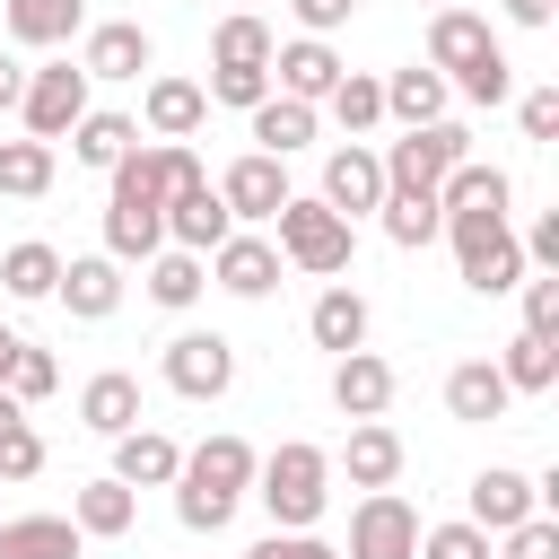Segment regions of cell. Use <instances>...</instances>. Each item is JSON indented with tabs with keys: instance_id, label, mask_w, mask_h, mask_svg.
I'll use <instances>...</instances> for the list:
<instances>
[{
	"instance_id": "6da1fadb",
	"label": "cell",
	"mask_w": 559,
	"mask_h": 559,
	"mask_svg": "<svg viewBox=\"0 0 559 559\" xmlns=\"http://www.w3.org/2000/svg\"><path fill=\"white\" fill-rule=\"evenodd\" d=\"M253 445L245 437H201L192 454H183V472H175V515L192 524V533H218L227 515H236V498L253 489Z\"/></svg>"
},
{
	"instance_id": "7a4b0ae2",
	"label": "cell",
	"mask_w": 559,
	"mask_h": 559,
	"mask_svg": "<svg viewBox=\"0 0 559 559\" xmlns=\"http://www.w3.org/2000/svg\"><path fill=\"white\" fill-rule=\"evenodd\" d=\"M253 498L271 507V524L280 533H306L314 515H323V498H332V454L323 445H306V437H288V445H271L262 463H253Z\"/></svg>"
},
{
	"instance_id": "3957f363",
	"label": "cell",
	"mask_w": 559,
	"mask_h": 559,
	"mask_svg": "<svg viewBox=\"0 0 559 559\" xmlns=\"http://www.w3.org/2000/svg\"><path fill=\"white\" fill-rule=\"evenodd\" d=\"M437 236H454L463 288H480V297H507V288L524 280V245H515V227H507V218H489V210H454Z\"/></svg>"
},
{
	"instance_id": "277c9868",
	"label": "cell",
	"mask_w": 559,
	"mask_h": 559,
	"mask_svg": "<svg viewBox=\"0 0 559 559\" xmlns=\"http://www.w3.org/2000/svg\"><path fill=\"white\" fill-rule=\"evenodd\" d=\"M271 218H280V262H297V271H314V280L349 271V218H341V210H323V201H297V192H288Z\"/></svg>"
},
{
	"instance_id": "5b68a950",
	"label": "cell",
	"mask_w": 559,
	"mask_h": 559,
	"mask_svg": "<svg viewBox=\"0 0 559 559\" xmlns=\"http://www.w3.org/2000/svg\"><path fill=\"white\" fill-rule=\"evenodd\" d=\"M454 157H472V131L463 122H411L384 148V192H437Z\"/></svg>"
},
{
	"instance_id": "8992f818",
	"label": "cell",
	"mask_w": 559,
	"mask_h": 559,
	"mask_svg": "<svg viewBox=\"0 0 559 559\" xmlns=\"http://www.w3.org/2000/svg\"><path fill=\"white\" fill-rule=\"evenodd\" d=\"M17 114H26V140H70V122L87 114V70L79 61H52L17 87Z\"/></svg>"
},
{
	"instance_id": "52a82bcc",
	"label": "cell",
	"mask_w": 559,
	"mask_h": 559,
	"mask_svg": "<svg viewBox=\"0 0 559 559\" xmlns=\"http://www.w3.org/2000/svg\"><path fill=\"white\" fill-rule=\"evenodd\" d=\"M411 550H419V515H411V498L367 489V507L349 515V550H341V559H411Z\"/></svg>"
},
{
	"instance_id": "ba28073f",
	"label": "cell",
	"mask_w": 559,
	"mask_h": 559,
	"mask_svg": "<svg viewBox=\"0 0 559 559\" xmlns=\"http://www.w3.org/2000/svg\"><path fill=\"white\" fill-rule=\"evenodd\" d=\"M157 245H166V201L140 192V183H114V201H105V253L114 262H148Z\"/></svg>"
},
{
	"instance_id": "9c48e42d",
	"label": "cell",
	"mask_w": 559,
	"mask_h": 559,
	"mask_svg": "<svg viewBox=\"0 0 559 559\" xmlns=\"http://www.w3.org/2000/svg\"><path fill=\"white\" fill-rule=\"evenodd\" d=\"M166 384H175L183 402H218V393L236 384V349H227L218 332H183V341H166Z\"/></svg>"
},
{
	"instance_id": "30bf717a",
	"label": "cell",
	"mask_w": 559,
	"mask_h": 559,
	"mask_svg": "<svg viewBox=\"0 0 559 559\" xmlns=\"http://www.w3.org/2000/svg\"><path fill=\"white\" fill-rule=\"evenodd\" d=\"M271 79H280V96H297V105H323V96L341 87V52H332L323 35L271 44Z\"/></svg>"
},
{
	"instance_id": "8fae6325",
	"label": "cell",
	"mask_w": 559,
	"mask_h": 559,
	"mask_svg": "<svg viewBox=\"0 0 559 559\" xmlns=\"http://www.w3.org/2000/svg\"><path fill=\"white\" fill-rule=\"evenodd\" d=\"M218 201H227V218H271V210L288 201V175H280V157H271V148H245V157L218 175Z\"/></svg>"
},
{
	"instance_id": "7c38bea8",
	"label": "cell",
	"mask_w": 559,
	"mask_h": 559,
	"mask_svg": "<svg viewBox=\"0 0 559 559\" xmlns=\"http://www.w3.org/2000/svg\"><path fill=\"white\" fill-rule=\"evenodd\" d=\"M384 201V157L376 148H332L323 157V210H341V218H358V210H376Z\"/></svg>"
},
{
	"instance_id": "4fadbf2b",
	"label": "cell",
	"mask_w": 559,
	"mask_h": 559,
	"mask_svg": "<svg viewBox=\"0 0 559 559\" xmlns=\"http://www.w3.org/2000/svg\"><path fill=\"white\" fill-rule=\"evenodd\" d=\"M210 280H218L227 297H271V288H280V245H262V236H218V245H210Z\"/></svg>"
},
{
	"instance_id": "5bb4252c",
	"label": "cell",
	"mask_w": 559,
	"mask_h": 559,
	"mask_svg": "<svg viewBox=\"0 0 559 559\" xmlns=\"http://www.w3.org/2000/svg\"><path fill=\"white\" fill-rule=\"evenodd\" d=\"M52 297H61L79 323H105V314L122 306V271H114V253H79V262H61Z\"/></svg>"
},
{
	"instance_id": "9a60e30c",
	"label": "cell",
	"mask_w": 559,
	"mask_h": 559,
	"mask_svg": "<svg viewBox=\"0 0 559 559\" xmlns=\"http://www.w3.org/2000/svg\"><path fill=\"white\" fill-rule=\"evenodd\" d=\"M332 402H341V419H384L393 367H384L376 349H341V358H332Z\"/></svg>"
},
{
	"instance_id": "2e32d148",
	"label": "cell",
	"mask_w": 559,
	"mask_h": 559,
	"mask_svg": "<svg viewBox=\"0 0 559 559\" xmlns=\"http://www.w3.org/2000/svg\"><path fill=\"white\" fill-rule=\"evenodd\" d=\"M524 515H542V480L489 463V472L472 480V524H480V533H507V524H524Z\"/></svg>"
},
{
	"instance_id": "e0dca14e",
	"label": "cell",
	"mask_w": 559,
	"mask_h": 559,
	"mask_svg": "<svg viewBox=\"0 0 559 559\" xmlns=\"http://www.w3.org/2000/svg\"><path fill=\"white\" fill-rule=\"evenodd\" d=\"M166 236H175L183 253H210L218 236H236V218H227V201H218V183H210V175H201L192 192H175V201H166Z\"/></svg>"
},
{
	"instance_id": "ac0fdd59",
	"label": "cell",
	"mask_w": 559,
	"mask_h": 559,
	"mask_svg": "<svg viewBox=\"0 0 559 559\" xmlns=\"http://www.w3.org/2000/svg\"><path fill=\"white\" fill-rule=\"evenodd\" d=\"M157 52H148V26H131V17H114V26H87V52H79V70L87 79H140Z\"/></svg>"
},
{
	"instance_id": "d6986e66",
	"label": "cell",
	"mask_w": 559,
	"mask_h": 559,
	"mask_svg": "<svg viewBox=\"0 0 559 559\" xmlns=\"http://www.w3.org/2000/svg\"><path fill=\"white\" fill-rule=\"evenodd\" d=\"M175 472H183L175 437H157V428H122V437H114V480H131V489H175Z\"/></svg>"
},
{
	"instance_id": "ffe728a7",
	"label": "cell",
	"mask_w": 559,
	"mask_h": 559,
	"mask_svg": "<svg viewBox=\"0 0 559 559\" xmlns=\"http://www.w3.org/2000/svg\"><path fill=\"white\" fill-rule=\"evenodd\" d=\"M0 26L17 44H35V52H52V44H70L87 26V0H0Z\"/></svg>"
},
{
	"instance_id": "44dd1931",
	"label": "cell",
	"mask_w": 559,
	"mask_h": 559,
	"mask_svg": "<svg viewBox=\"0 0 559 559\" xmlns=\"http://www.w3.org/2000/svg\"><path fill=\"white\" fill-rule=\"evenodd\" d=\"M507 402H515V393H507L498 358H463V367L445 376V411H454V419H472V428H480V419H507Z\"/></svg>"
},
{
	"instance_id": "7402d4cb",
	"label": "cell",
	"mask_w": 559,
	"mask_h": 559,
	"mask_svg": "<svg viewBox=\"0 0 559 559\" xmlns=\"http://www.w3.org/2000/svg\"><path fill=\"white\" fill-rule=\"evenodd\" d=\"M79 542L70 515H0V559H79Z\"/></svg>"
},
{
	"instance_id": "603a6c76",
	"label": "cell",
	"mask_w": 559,
	"mask_h": 559,
	"mask_svg": "<svg viewBox=\"0 0 559 559\" xmlns=\"http://www.w3.org/2000/svg\"><path fill=\"white\" fill-rule=\"evenodd\" d=\"M79 419H87L96 437H122V428H140V376H122V367L87 376V393H79Z\"/></svg>"
},
{
	"instance_id": "cb8c5ba5",
	"label": "cell",
	"mask_w": 559,
	"mask_h": 559,
	"mask_svg": "<svg viewBox=\"0 0 559 559\" xmlns=\"http://www.w3.org/2000/svg\"><path fill=\"white\" fill-rule=\"evenodd\" d=\"M384 114L411 131V122H445V70H428V61H411V70H393L384 79Z\"/></svg>"
},
{
	"instance_id": "d4e9b609",
	"label": "cell",
	"mask_w": 559,
	"mask_h": 559,
	"mask_svg": "<svg viewBox=\"0 0 559 559\" xmlns=\"http://www.w3.org/2000/svg\"><path fill=\"white\" fill-rule=\"evenodd\" d=\"M148 131L157 140H192L201 131V114H210V96H201V79H148Z\"/></svg>"
},
{
	"instance_id": "484cf974",
	"label": "cell",
	"mask_w": 559,
	"mask_h": 559,
	"mask_svg": "<svg viewBox=\"0 0 559 559\" xmlns=\"http://www.w3.org/2000/svg\"><path fill=\"white\" fill-rule=\"evenodd\" d=\"M306 332H314V349H367V297L358 288H323L314 297V314H306Z\"/></svg>"
},
{
	"instance_id": "4316f807",
	"label": "cell",
	"mask_w": 559,
	"mask_h": 559,
	"mask_svg": "<svg viewBox=\"0 0 559 559\" xmlns=\"http://www.w3.org/2000/svg\"><path fill=\"white\" fill-rule=\"evenodd\" d=\"M341 463H349L358 489H393V472H402V437H393L384 419H358L349 445H341Z\"/></svg>"
},
{
	"instance_id": "83f0119b",
	"label": "cell",
	"mask_w": 559,
	"mask_h": 559,
	"mask_svg": "<svg viewBox=\"0 0 559 559\" xmlns=\"http://www.w3.org/2000/svg\"><path fill=\"white\" fill-rule=\"evenodd\" d=\"M131 515H140V498H131V480H87L79 498H70V524L79 533H96V542H114V533H131Z\"/></svg>"
},
{
	"instance_id": "f1b7e54d",
	"label": "cell",
	"mask_w": 559,
	"mask_h": 559,
	"mask_svg": "<svg viewBox=\"0 0 559 559\" xmlns=\"http://www.w3.org/2000/svg\"><path fill=\"white\" fill-rule=\"evenodd\" d=\"M480 44H498V35H489V17H472V9H454V0L428 17V70H463Z\"/></svg>"
},
{
	"instance_id": "f546056e",
	"label": "cell",
	"mask_w": 559,
	"mask_h": 559,
	"mask_svg": "<svg viewBox=\"0 0 559 559\" xmlns=\"http://www.w3.org/2000/svg\"><path fill=\"white\" fill-rule=\"evenodd\" d=\"M131 140H140V122H131V114H96V105H87V114L70 122V157H79V166H105V175L122 166V148H131Z\"/></svg>"
},
{
	"instance_id": "4dcf8cb0",
	"label": "cell",
	"mask_w": 559,
	"mask_h": 559,
	"mask_svg": "<svg viewBox=\"0 0 559 559\" xmlns=\"http://www.w3.org/2000/svg\"><path fill=\"white\" fill-rule=\"evenodd\" d=\"M437 210H445V218H454V210H489V218H507V175H498V166L454 157V166H445V183H437Z\"/></svg>"
},
{
	"instance_id": "1f68e13d",
	"label": "cell",
	"mask_w": 559,
	"mask_h": 559,
	"mask_svg": "<svg viewBox=\"0 0 559 559\" xmlns=\"http://www.w3.org/2000/svg\"><path fill=\"white\" fill-rule=\"evenodd\" d=\"M498 376H507V393H550L559 384V341L550 332H515L507 358H498Z\"/></svg>"
},
{
	"instance_id": "d6a6232c",
	"label": "cell",
	"mask_w": 559,
	"mask_h": 559,
	"mask_svg": "<svg viewBox=\"0 0 559 559\" xmlns=\"http://www.w3.org/2000/svg\"><path fill=\"white\" fill-rule=\"evenodd\" d=\"M210 61H218V70H271V26H262L253 9L218 17V35H210Z\"/></svg>"
},
{
	"instance_id": "836d02e7",
	"label": "cell",
	"mask_w": 559,
	"mask_h": 559,
	"mask_svg": "<svg viewBox=\"0 0 559 559\" xmlns=\"http://www.w3.org/2000/svg\"><path fill=\"white\" fill-rule=\"evenodd\" d=\"M253 140H262L271 157L306 148V140H314V105H297V96H280V87H271V96L253 105Z\"/></svg>"
},
{
	"instance_id": "e575fe53",
	"label": "cell",
	"mask_w": 559,
	"mask_h": 559,
	"mask_svg": "<svg viewBox=\"0 0 559 559\" xmlns=\"http://www.w3.org/2000/svg\"><path fill=\"white\" fill-rule=\"evenodd\" d=\"M201 288H210V262H201V253H183V245H175V253H166V245L148 253V297H157V306H192Z\"/></svg>"
},
{
	"instance_id": "d590c367",
	"label": "cell",
	"mask_w": 559,
	"mask_h": 559,
	"mask_svg": "<svg viewBox=\"0 0 559 559\" xmlns=\"http://www.w3.org/2000/svg\"><path fill=\"white\" fill-rule=\"evenodd\" d=\"M0 192L9 201L52 192V140H0Z\"/></svg>"
},
{
	"instance_id": "8d00e7d4",
	"label": "cell",
	"mask_w": 559,
	"mask_h": 559,
	"mask_svg": "<svg viewBox=\"0 0 559 559\" xmlns=\"http://www.w3.org/2000/svg\"><path fill=\"white\" fill-rule=\"evenodd\" d=\"M323 105H332V122L358 140V131H376V122H384V79H367V70H341V87H332Z\"/></svg>"
},
{
	"instance_id": "74e56055",
	"label": "cell",
	"mask_w": 559,
	"mask_h": 559,
	"mask_svg": "<svg viewBox=\"0 0 559 559\" xmlns=\"http://www.w3.org/2000/svg\"><path fill=\"white\" fill-rule=\"evenodd\" d=\"M376 210H384V236H393V245H411V253H419V245H428V236L445 227V210H437V192H384Z\"/></svg>"
},
{
	"instance_id": "f35d334b",
	"label": "cell",
	"mask_w": 559,
	"mask_h": 559,
	"mask_svg": "<svg viewBox=\"0 0 559 559\" xmlns=\"http://www.w3.org/2000/svg\"><path fill=\"white\" fill-rule=\"evenodd\" d=\"M52 280H61V253H52V245L26 236V245L0 253V288H9V297H52Z\"/></svg>"
},
{
	"instance_id": "ab89813d",
	"label": "cell",
	"mask_w": 559,
	"mask_h": 559,
	"mask_svg": "<svg viewBox=\"0 0 559 559\" xmlns=\"http://www.w3.org/2000/svg\"><path fill=\"white\" fill-rule=\"evenodd\" d=\"M454 87L472 96V105H507V87H515V70H507V52L498 44H480L463 70H454Z\"/></svg>"
},
{
	"instance_id": "60d3db41",
	"label": "cell",
	"mask_w": 559,
	"mask_h": 559,
	"mask_svg": "<svg viewBox=\"0 0 559 559\" xmlns=\"http://www.w3.org/2000/svg\"><path fill=\"white\" fill-rule=\"evenodd\" d=\"M210 105H236V114H253L262 96H271V70H218L210 61V87H201Z\"/></svg>"
},
{
	"instance_id": "b9f144b4",
	"label": "cell",
	"mask_w": 559,
	"mask_h": 559,
	"mask_svg": "<svg viewBox=\"0 0 559 559\" xmlns=\"http://www.w3.org/2000/svg\"><path fill=\"white\" fill-rule=\"evenodd\" d=\"M0 384H9L17 402H44V393L61 384V367H52V349H26V341H17V358H9V376H0Z\"/></svg>"
},
{
	"instance_id": "7bdbcfd3",
	"label": "cell",
	"mask_w": 559,
	"mask_h": 559,
	"mask_svg": "<svg viewBox=\"0 0 559 559\" xmlns=\"http://www.w3.org/2000/svg\"><path fill=\"white\" fill-rule=\"evenodd\" d=\"M411 559H489V533L463 515V524H437V533H419V550Z\"/></svg>"
},
{
	"instance_id": "ee69618b",
	"label": "cell",
	"mask_w": 559,
	"mask_h": 559,
	"mask_svg": "<svg viewBox=\"0 0 559 559\" xmlns=\"http://www.w3.org/2000/svg\"><path fill=\"white\" fill-rule=\"evenodd\" d=\"M35 472H44V437L26 419H9L0 428V480H35Z\"/></svg>"
},
{
	"instance_id": "f6af8a7d",
	"label": "cell",
	"mask_w": 559,
	"mask_h": 559,
	"mask_svg": "<svg viewBox=\"0 0 559 559\" xmlns=\"http://www.w3.org/2000/svg\"><path fill=\"white\" fill-rule=\"evenodd\" d=\"M524 288V332H550L559 341V271L550 280H515Z\"/></svg>"
},
{
	"instance_id": "bcb514c9",
	"label": "cell",
	"mask_w": 559,
	"mask_h": 559,
	"mask_svg": "<svg viewBox=\"0 0 559 559\" xmlns=\"http://www.w3.org/2000/svg\"><path fill=\"white\" fill-rule=\"evenodd\" d=\"M507 559H559V524H550V515L507 524Z\"/></svg>"
},
{
	"instance_id": "7dc6e473",
	"label": "cell",
	"mask_w": 559,
	"mask_h": 559,
	"mask_svg": "<svg viewBox=\"0 0 559 559\" xmlns=\"http://www.w3.org/2000/svg\"><path fill=\"white\" fill-rule=\"evenodd\" d=\"M245 559H341V550H332V542H314V533H280V524H271V542H253Z\"/></svg>"
},
{
	"instance_id": "c3c4849f",
	"label": "cell",
	"mask_w": 559,
	"mask_h": 559,
	"mask_svg": "<svg viewBox=\"0 0 559 559\" xmlns=\"http://www.w3.org/2000/svg\"><path fill=\"white\" fill-rule=\"evenodd\" d=\"M515 114H524V140H550V131H559V87H533Z\"/></svg>"
},
{
	"instance_id": "681fc988",
	"label": "cell",
	"mask_w": 559,
	"mask_h": 559,
	"mask_svg": "<svg viewBox=\"0 0 559 559\" xmlns=\"http://www.w3.org/2000/svg\"><path fill=\"white\" fill-rule=\"evenodd\" d=\"M288 9H297V26H306V35H332V26H349V9H358V0H288Z\"/></svg>"
},
{
	"instance_id": "f907efd6",
	"label": "cell",
	"mask_w": 559,
	"mask_h": 559,
	"mask_svg": "<svg viewBox=\"0 0 559 559\" xmlns=\"http://www.w3.org/2000/svg\"><path fill=\"white\" fill-rule=\"evenodd\" d=\"M524 262L559 271V210H550V218H533V236H524Z\"/></svg>"
},
{
	"instance_id": "816d5d0a",
	"label": "cell",
	"mask_w": 559,
	"mask_h": 559,
	"mask_svg": "<svg viewBox=\"0 0 559 559\" xmlns=\"http://www.w3.org/2000/svg\"><path fill=\"white\" fill-rule=\"evenodd\" d=\"M550 9H559V0H507V17H515V26H550Z\"/></svg>"
},
{
	"instance_id": "f5cc1de1",
	"label": "cell",
	"mask_w": 559,
	"mask_h": 559,
	"mask_svg": "<svg viewBox=\"0 0 559 559\" xmlns=\"http://www.w3.org/2000/svg\"><path fill=\"white\" fill-rule=\"evenodd\" d=\"M17 87H26V70H17V61H0V105H17Z\"/></svg>"
},
{
	"instance_id": "db71d44e",
	"label": "cell",
	"mask_w": 559,
	"mask_h": 559,
	"mask_svg": "<svg viewBox=\"0 0 559 559\" xmlns=\"http://www.w3.org/2000/svg\"><path fill=\"white\" fill-rule=\"evenodd\" d=\"M9 419H26V402H17L9 384H0V428H9Z\"/></svg>"
},
{
	"instance_id": "11a10c76",
	"label": "cell",
	"mask_w": 559,
	"mask_h": 559,
	"mask_svg": "<svg viewBox=\"0 0 559 559\" xmlns=\"http://www.w3.org/2000/svg\"><path fill=\"white\" fill-rule=\"evenodd\" d=\"M9 358H17V332H9V323H0V376H9Z\"/></svg>"
},
{
	"instance_id": "9f6ffc18",
	"label": "cell",
	"mask_w": 559,
	"mask_h": 559,
	"mask_svg": "<svg viewBox=\"0 0 559 559\" xmlns=\"http://www.w3.org/2000/svg\"><path fill=\"white\" fill-rule=\"evenodd\" d=\"M437 9H445V0H437Z\"/></svg>"
}]
</instances>
